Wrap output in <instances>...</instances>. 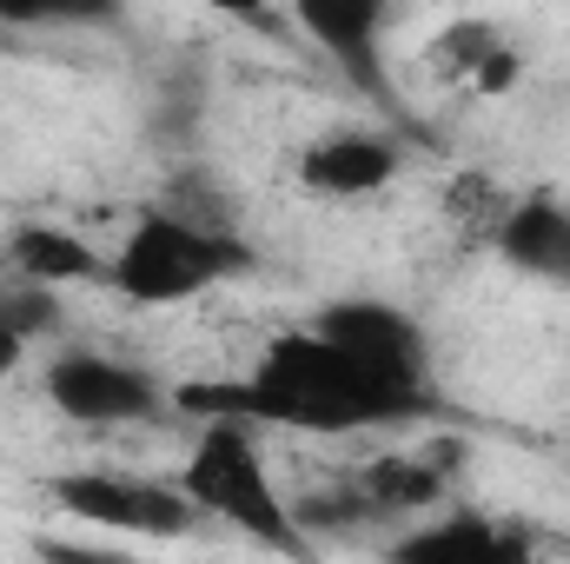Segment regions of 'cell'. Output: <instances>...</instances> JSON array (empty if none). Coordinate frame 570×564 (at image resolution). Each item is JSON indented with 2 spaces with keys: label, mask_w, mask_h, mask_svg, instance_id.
<instances>
[{
  "label": "cell",
  "mask_w": 570,
  "mask_h": 564,
  "mask_svg": "<svg viewBox=\"0 0 570 564\" xmlns=\"http://www.w3.org/2000/svg\"><path fill=\"white\" fill-rule=\"evenodd\" d=\"M173 406L199 412V419L285 425V431H365V425H412V419H425V412H438L431 392L385 386L379 372H365L352 352H338L312 325L273 339L246 366V379L186 386V392H173Z\"/></svg>",
  "instance_id": "obj_1"
},
{
  "label": "cell",
  "mask_w": 570,
  "mask_h": 564,
  "mask_svg": "<svg viewBox=\"0 0 570 564\" xmlns=\"http://www.w3.org/2000/svg\"><path fill=\"white\" fill-rule=\"evenodd\" d=\"M173 485L199 505V518L233 525L239 538H253L259 552H273L279 564H318L312 538L292 518V498L273 485V465H266L253 425L199 419V438H193V451H186Z\"/></svg>",
  "instance_id": "obj_2"
},
{
  "label": "cell",
  "mask_w": 570,
  "mask_h": 564,
  "mask_svg": "<svg viewBox=\"0 0 570 564\" xmlns=\"http://www.w3.org/2000/svg\"><path fill=\"white\" fill-rule=\"evenodd\" d=\"M246 266H253V246L239 233H206V226H193L166 206H146L134 220V233L120 240V253H114L107 285L127 305H186V299L213 292L219 280H233Z\"/></svg>",
  "instance_id": "obj_3"
},
{
  "label": "cell",
  "mask_w": 570,
  "mask_h": 564,
  "mask_svg": "<svg viewBox=\"0 0 570 564\" xmlns=\"http://www.w3.org/2000/svg\"><path fill=\"white\" fill-rule=\"evenodd\" d=\"M53 505L80 525L127 532V538H193L206 525L179 485L140 478V471H67L53 478Z\"/></svg>",
  "instance_id": "obj_4"
},
{
  "label": "cell",
  "mask_w": 570,
  "mask_h": 564,
  "mask_svg": "<svg viewBox=\"0 0 570 564\" xmlns=\"http://www.w3.org/2000/svg\"><path fill=\"white\" fill-rule=\"evenodd\" d=\"M312 332L332 339L338 352H352V359H358L365 372H379L385 386L431 392V339L405 305L365 299V292H358V299H332V305H318ZM431 399H438V392H431Z\"/></svg>",
  "instance_id": "obj_5"
},
{
  "label": "cell",
  "mask_w": 570,
  "mask_h": 564,
  "mask_svg": "<svg viewBox=\"0 0 570 564\" xmlns=\"http://www.w3.org/2000/svg\"><path fill=\"white\" fill-rule=\"evenodd\" d=\"M47 406L73 425H153L173 412V392L114 352H60L47 366Z\"/></svg>",
  "instance_id": "obj_6"
},
{
  "label": "cell",
  "mask_w": 570,
  "mask_h": 564,
  "mask_svg": "<svg viewBox=\"0 0 570 564\" xmlns=\"http://www.w3.org/2000/svg\"><path fill=\"white\" fill-rule=\"evenodd\" d=\"M385 564H538L531 532L491 518V512H438L425 525L399 532Z\"/></svg>",
  "instance_id": "obj_7"
},
{
  "label": "cell",
  "mask_w": 570,
  "mask_h": 564,
  "mask_svg": "<svg viewBox=\"0 0 570 564\" xmlns=\"http://www.w3.org/2000/svg\"><path fill=\"white\" fill-rule=\"evenodd\" d=\"M399 166H405V153L379 127H338L298 153V186L318 200H372L399 179Z\"/></svg>",
  "instance_id": "obj_8"
},
{
  "label": "cell",
  "mask_w": 570,
  "mask_h": 564,
  "mask_svg": "<svg viewBox=\"0 0 570 564\" xmlns=\"http://www.w3.org/2000/svg\"><path fill=\"white\" fill-rule=\"evenodd\" d=\"M491 253H498L511 273H524V280L564 285L570 292V200H558V193H524V200H511V213H504L498 233H491Z\"/></svg>",
  "instance_id": "obj_9"
},
{
  "label": "cell",
  "mask_w": 570,
  "mask_h": 564,
  "mask_svg": "<svg viewBox=\"0 0 570 564\" xmlns=\"http://www.w3.org/2000/svg\"><path fill=\"white\" fill-rule=\"evenodd\" d=\"M345 74L352 87H365L372 100H392V80H385V60H379V33H385V7L372 0H312L292 13Z\"/></svg>",
  "instance_id": "obj_10"
},
{
  "label": "cell",
  "mask_w": 570,
  "mask_h": 564,
  "mask_svg": "<svg viewBox=\"0 0 570 564\" xmlns=\"http://www.w3.org/2000/svg\"><path fill=\"white\" fill-rule=\"evenodd\" d=\"M444 451H392V458H372L352 471L372 525H399V518H425L431 505L444 498Z\"/></svg>",
  "instance_id": "obj_11"
},
{
  "label": "cell",
  "mask_w": 570,
  "mask_h": 564,
  "mask_svg": "<svg viewBox=\"0 0 570 564\" xmlns=\"http://www.w3.org/2000/svg\"><path fill=\"white\" fill-rule=\"evenodd\" d=\"M7 260H13V280L47 285V292H60V285H100L114 273V260H100L73 226H47V220L13 226Z\"/></svg>",
  "instance_id": "obj_12"
},
{
  "label": "cell",
  "mask_w": 570,
  "mask_h": 564,
  "mask_svg": "<svg viewBox=\"0 0 570 564\" xmlns=\"http://www.w3.org/2000/svg\"><path fill=\"white\" fill-rule=\"evenodd\" d=\"M53 325H60V292L27 285V280L0 285V332H13V339H40V332H53Z\"/></svg>",
  "instance_id": "obj_13"
},
{
  "label": "cell",
  "mask_w": 570,
  "mask_h": 564,
  "mask_svg": "<svg viewBox=\"0 0 570 564\" xmlns=\"http://www.w3.org/2000/svg\"><path fill=\"white\" fill-rule=\"evenodd\" d=\"M518 74H524V60L498 40V47L471 67V94H511V87H518Z\"/></svg>",
  "instance_id": "obj_14"
},
{
  "label": "cell",
  "mask_w": 570,
  "mask_h": 564,
  "mask_svg": "<svg viewBox=\"0 0 570 564\" xmlns=\"http://www.w3.org/2000/svg\"><path fill=\"white\" fill-rule=\"evenodd\" d=\"M33 558H40V564H140V558H127V552H100V545H67V538H40V545H33Z\"/></svg>",
  "instance_id": "obj_15"
},
{
  "label": "cell",
  "mask_w": 570,
  "mask_h": 564,
  "mask_svg": "<svg viewBox=\"0 0 570 564\" xmlns=\"http://www.w3.org/2000/svg\"><path fill=\"white\" fill-rule=\"evenodd\" d=\"M20 352H27V339H13V332H0V379L20 366Z\"/></svg>",
  "instance_id": "obj_16"
}]
</instances>
